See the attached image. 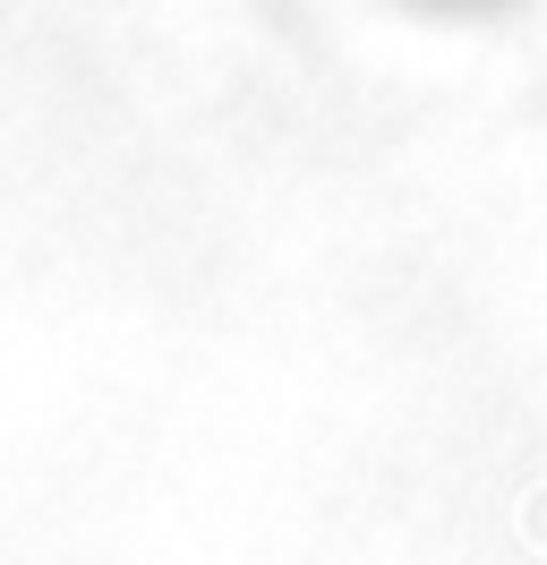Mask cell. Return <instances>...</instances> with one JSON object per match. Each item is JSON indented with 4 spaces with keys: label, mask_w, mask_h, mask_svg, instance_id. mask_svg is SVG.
I'll list each match as a JSON object with an SVG mask.
<instances>
[{
    "label": "cell",
    "mask_w": 547,
    "mask_h": 565,
    "mask_svg": "<svg viewBox=\"0 0 547 565\" xmlns=\"http://www.w3.org/2000/svg\"><path fill=\"white\" fill-rule=\"evenodd\" d=\"M410 9L453 18V26H487V18H513V9H530V0H410Z\"/></svg>",
    "instance_id": "cell-1"
}]
</instances>
